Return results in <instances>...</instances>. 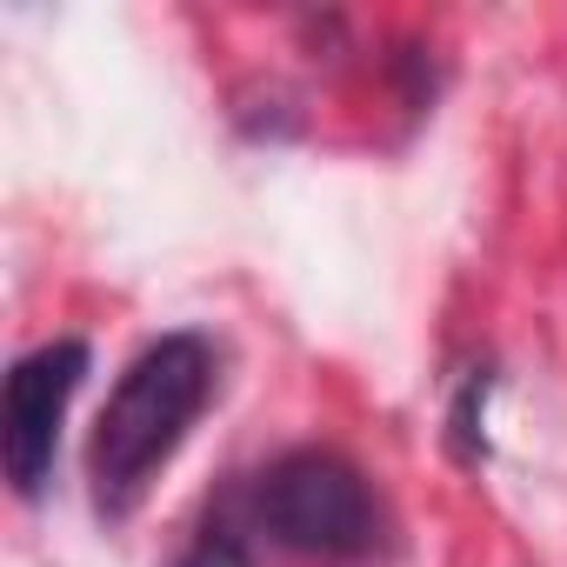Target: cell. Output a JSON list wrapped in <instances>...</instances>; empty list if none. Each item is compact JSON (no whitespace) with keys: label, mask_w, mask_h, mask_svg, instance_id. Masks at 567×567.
Masks as SVG:
<instances>
[{"label":"cell","mask_w":567,"mask_h":567,"mask_svg":"<svg viewBox=\"0 0 567 567\" xmlns=\"http://www.w3.org/2000/svg\"><path fill=\"white\" fill-rule=\"evenodd\" d=\"M214 368L220 361L207 334H161L154 348L134 354V368L107 394L94 441H87V481L107 520H127L141 494L154 487V474L174 461V447L187 441V427L200 421L214 394Z\"/></svg>","instance_id":"obj_1"},{"label":"cell","mask_w":567,"mask_h":567,"mask_svg":"<svg viewBox=\"0 0 567 567\" xmlns=\"http://www.w3.org/2000/svg\"><path fill=\"white\" fill-rule=\"evenodd\" d=\"M254 520L288 554H368L381 540V507L361 467L328 447L280 454L254 481Z\"/></svg>","instance_id":"obj_2"},{"label":"cell","mask_w":567,"mask_h":567,"mask_svg":"<svg viewBox=\"0 0 567 567\" xmlns=\"http://www.w3.org/2000/svg\"><path fill=\"white\" fill-rule=\"evenodd\" d=\"M87 381V341H48L14 361L8 394H0V461H8L14 494H41L61 454V421Z\"/></svg>","instance_id":"obj_3"}]
</instances>
